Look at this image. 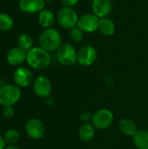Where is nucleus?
<instances>
[{"label": "nucleus", "mask_w": 148, "mask_h": 149, "mask_svg": "<svg viewBox=\"0 0 148 149\" xmlns=\"http://www.w3.org/2000/svg\"><path fill=\"white\" fill-rule=\"evenodd\" d=\"M26 63L34 70L47 68L51 63V56L49 52L40 46H33L27 52Z\"/></svg>", "instance_id": "nucleus-1"}, {"label": "nucleus", "mask_w": 148, "mask_h": 149, "mask_svg": "<svg viewBox=\"0 0 148 149\" xmlns=\"http://www.w3.org/2000/svg\"><path fill=\"white\" fill-rule=\"evenodd\" d=\"M39 46L49 52H57L62 43V36L55 28L44 29L38 37Z\"/></svg>", "instance_id": "nucleus-2"}, {"label": "nucleus", "mask_w": 148, "mask_h": 149, "mask_svg": "<svg viewBox=\"0 0 148 149\" xmlns=\"http://www.w3.org/2000/svg\"><path fill=\"white\" fill-rule=\"evenodd\" d=\"M79 15L77 11L72 7H61L57 12V22L60 27L65 30H71L77 26Z\"/></svg>", "instance_id": "nucleus-3"}, {"label": "nucleus", "mask_w": 148, "mask_h": 149, "mask_svg": "<svg viewBox=\"0 0 148 149\" xmlns=\"http://www.w3.org/2000/svg\"><path fill=\"white\" fill-rule=\"evenodd\" d=\"M21 89L17 85L7 84L0 88V105L2 107H12L19 101Z\"/></svg>", "instance_id": "nucleus-4"}, {"label": "nucleus", "mask_w": 148, "mask_h": 149, "mask_svg": "<svg viewBox=\"0 0 148 149\" xmlns=\"http://www.w3.org/2000/svg\"><path fill=\"white\" fill-rule=\"evenodd\" d=\"M58 62L64 66H70L77 62L78 51L70 43H64L56 52Z\"/></svg>", "instance_id": "nucleus-5"}, {"label": "nucleus", "mask_w": 148, "mask_h": 149, "mask_svg": "<svg viewBox=\"0 0 148 149\" xmlns=\"http://www.w3.org/2000/svg\"><path fill=\"white\" fill-rule=\"evenodd\" d=\"M114 120L113 112L108 108H100L92 114V124L96 129L106 130L109 128Z\"/></svg>", "instance_id": "nucleus-6"}, {"label": "nucleus", "mask_w": 148, "mask_h": 149, "mask_svg": "<svg viewBox=\"0 0 148 149\" xmlns=\"http://www.w3.org/2000/svg\"><path fill=\"white\" fill-rule=\"evenodd\" d=\"M98 58L97 49L91 45H85L78 51L77 62L82 66H90L93 65Z\"/></svg>", "instance_id": "nucleus-7"}, {"label": "nucleus", "mask_w": 148, "mask_h": 149, "mask_svg": "<svg viewBox=\"0 0 148 149\" xmlns=\"http://www.w3.org/2000/svg\"><path fill=\"white\" fill-rule=\"evenodd\" d=\"M25 132L32 140H40L45 134V126L44 122L38 118H31L25 123Z\"/></svg>", "instance_id": "nucleus-8"}, {"label": "nucleus", "mask_w": 148, "mask_h": 149, "mask_svg": "<svg viewBox=\"0 0 148 149\" xmlns=\"http://www.w3.org/2000/svg\"><path fill=\"white\" fill-rule=\"evenodd\" d=\"M32 89L34 93L38 97L46 99L47 97L51 96L52 85L51 80L47 77L40 75L34 79L32 83Z\"/></svg>", "instance_id": "nucleus-9"}, {"label": "nucleus", "mask_w": 148, "mask_h": 149, "mask_svg": "<svg viewBox=\"0 0 148 149\" xmlns=\"http://www.w3.org/2000/svg\"><path fill=\"white\" fill-rule=\"evenodd\" d=\"M99 18L93 13H85L79 17L77 26L85 33H92L99 29Z\"/></svg>", "instance_id": "nucleus-10"}, {"label": "nucleus", "mask_w": 148, "mask_h": 149, "mask_svg": "<svg viewBox=\"0 0 148 149\" xmlns=\"http://www.w3.org/2000/svg\"><path fill=\"white\" fill-rule=\"evenodd\" d=\"M13 80L18 87L25 88L33 83V74L29 68L18 66L13 73Z\"/></svg>", "instance_id": "nucleus-11"}, {"label": "nucleus", "mask_w": 148, "mask_h": 149, "mask_svg": "<svg viewBox=\"0 0 148 149\" xmlns=\"http://www.w3.org/2000/svg\"><path fill=\"white\" fill-rule=\"evenodd\" d=\"M92 11L99 18L107 17L113 10L112 0H92Z\"/></svg>", "instance_id": "nucleus-12"}, {"label": "nucleus", "mask_w": 148, "mask_h": 149, "mask_svg": "<svg viewBox=\"0 0 148 149\" xmlns=\"http://www.w3.org/2000/svg\"><path fill=\"white\" fill-rule=\"evenodd\" d=\"M27 52L18 46L10 48L6 54V60L12 66H19L26 61Z\"/></svg>", "instance_id": "nucleus-13"}, {"label": "nucleus", "mask_w": 148, "mask_h": 149, "mask_svg": "<svg viewBox=\"0 0 148 149\" xmlns=\"http://www.w3.org/2000/svg\"><path fill=\"white\" fill-rule=\"evenodd\" d=\"M45 0H18V7L21 11L27 14L39 13L44 9Z\"/></svg>", "instance_id": "nucleus-14"}, {"label": "nucleus", "mask_w": 148, "mask_h": 149, "mask_svg": "<svg viewBox=\"0 0 148 149\" xmlns=\"http://www.w3.org/2000/svg\"><path fill=\"white\" fill-rule=\"evenodd\" d=\"M119 129L122 134L128 137H133L138 132L135 122L129 118H123L120 120L119 123Z\"/></svg>", "instance_id": "nucleus-15"}, {"label": "nucleus", "mask_w": 148, "mask_h": 149, "mask_svg": "<svg viewBox=\"0 0 148 149\" xmlns=\"http://www.w3.org/2000/svg\"><path fill=\"white\" fill-rule=\"evenodd\" d=\"M38 24L44 29H48L53 26L56 21V17L51 10L44 8L38 13Z\"/></svg>", "instance_id": "nucleus-16"}, {"label": "nucleus", "mask_w": 148, "mask_h": 149, "mask_svg": "<svg viewBox=\"0 0 148 149\" xmlns=\"http://www.w3.org/2000/svg\"><path fill=\"white\" fill-rule=\"evenodd\" d=\"M115 24L108 17L99 18L98 31L105 37H111L115 33Z\"/></svg>", "instance_id": "nucleus-17"}, {"label": "nucleus", "mask_w": 148, "mask_h": 149, "mask_svg": "<svg viewBox=\"0 0 148 149\" xmlns=\"http://www.w3.org/2000/svg\"><path fill=\"white\" fill-rule=\"evenodd\" d=\"M79 137L85 142L91 141L95 136V127L91 123H84L79 129Z\"/></svg>", "instance_id": "nucleus-18"}, {"label": "nucleus", "mask_w": 148, "mask_h": 149, "mask_svg": "<svg viewBox=\"0 0 148 149\" xmlns=\"http://www.w3.org/2000/svg\"><path fill=\"white\" fill-rule=\"evenodd\" d=\"M133 141L137 149H148V130H138L136 134L133 137Z\"/></svg>", "instance_id": "nucleus-19"}, {"label": "nucleus", "mask_w": 148, "mask_h": 149, "mask_svg": "<svg viewBox=\"0 0 148 149\" xmlns=\"http://www.w3.org/2000/svg\"><path fill=\"white\" fill-rule=\"evenodd\" d=\"M17 46L28 52L33 47V39L28 33H21L17 38Z\"/></svg>", "instance_id": "nucleus-20"}, {"label": "nucleus", "mask_w": 148, "mask_h": 149, "mask_svg": "<svg viewBox=\"0 0 148 149\" xmlns=\"http://www.w3.org/2000/svg\"><path fill=\"white\" fill-rule=\"evenodd\" d=\"M14 20L10 15L5 12H0V31H9L13 28Z\"/></svg>", "instance_id": "nucleus-21"}, {"label": "nucleus", "mask_w": 148, "mask_h": 149, "mask_svg": "<svg viewBox=\"0 0 148 149\" xmlns=\"http://www.w3.org/2000/svg\"><path fill=\"white\" fill-rule=\"evenodd\" d=\"M20 138V134L17 129L10 128L7 130L3 134V139L5 142L9 145H16Z\"/></svg>", "instance_id": "nucleus-22"}, {"label": "nucleus", "mask_w": 148, "mask_h": 149, "mask_svg": "<svg viewBox=\"0 0 148 149\" xmlns=\"http://www.w3.org/2000/svg\"><path fill=\"white\" fill-rule=\"evenodd\" d=\"M69 37L70 38L76 43H79L83 41L85 38V32L78 26L73 27L72 29L69 30Z\"/></svg>", "instance_id": "nucleus-23"}, {"label": "nucleus", "mask_w": 148, "mask_h": 149, "mask_svg": "<svg viewBox=\"0 0 148 149\" xmlns=\"http://www.w3.org/2000/svg\"><path fill=\"white\" fill-rule=\"evenodd\" d=\"M15 111L12 107H3L2 110V114L5 119H11L14 116Z\"/></svg>", "instance_id": "nucleus-24"}, {"label": "nucleus", "mask_w": 148, "mask_h": 149, "mask_svg": "<svg viewBox=\"0 0 148 149\" xmlns=\"http://www.w3.org/2000/svg\"><path fill=\"white\" fill-rule=\"evenodd\" d=\"M80 119L85 123H89V121H92V114L88 111H84L80 113Z\"/></svg>", "instance_id": "nucleus-25"}, {"label": "nucleus", "mask_w": 148, "mask_h": 149, "mask_svg": "<svg viewBox=\"0 0 148 149\" xmlns=\"http://www.w3.org/2000/svg\"><path fill=\"white\" fill-rule=\"evenodd\" d=\"M59 1H60V3H61L64 6L73 8L75 5L78 4V3H79V0H59Z\"/></svg>", "instance_id": "nucleus-26"}, {"label": "nucleus", "mask_w": 148, "mask_h": 149, "mask_svg": "<svg viewBox=\"0 0 148 149\" xmlns=\"http://www.w3.org/2000/svg\"><path fill=\"white\" fill-rule=\"evenodd\" d=\"M45 103H46L49 107H52V106L55 104V100H54V98H53V97L49 96V97H47V98H46Z\"/></svg>", "instance_id": "nucleus-27"}, {"label": "nucleus", "mask_w": 148, "mask_h": 149, "mask_svg": "<svg viewBox=\"0 0 148 149\" xmlns=\"http://www.w3.org/2000/svg\"><path fill=\"white\" fill-rule=\"evenodd\" d=\"M5 144H6V142L3 139V136H2L0 134V149H5V148H6Z\"/></svg>", "instance_id": "nucleus-28"}, {"label": "nucleus", "mask_w": 148, "mask_h": 149, "mask_svg": "<svg viewBox=\"0 0 148 149\" xmlns=\"http://www.w3.org/2000/svg\"><path fill=\"white\" fill-rule=\"evenodd\" d=\"M5 149H20V148L16 145H9L8 147L5 148Z\"/></svg>", "instance_id": "nucleus-29"}]
</instances>
